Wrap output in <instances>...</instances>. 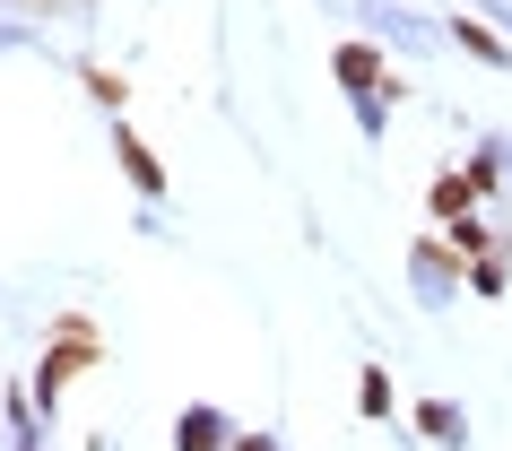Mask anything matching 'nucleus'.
I'll return each instance as SVG.
<instances>
[{"mask_svg": "<svg viewBox=\"0 0 512 451\" xmlns=\"http://www.w3.org/2000/svg\"><path fill=\"white\" fill-rule=\"evenodd\" d=\"M87 365H96V330H87V321H61V339L44 347V365H35V391H44V408H53V399L70 391Z\"/></svg>", "mask_w": 512, "mask_h": 451, "instance_id": "nucleus-1", "label": "nucleus"}, {"mask_svg": "<svg viewBox=\"0 0 512 451\" xmlns=\"http://www.w3.org/2000/svg\"><path fill=\"white\" fill-rule=\"evenodd\" d=\"M226 443V425L209 417V408H183V417H174V451H217Z\"/></svg>", "mask_w": 512, "mask_h": 451, "instance_id": "nucleus-2", "label": "nucleus"}, {"mask_svg": "<svg viewBox=\"0 0 512 451\" xmlns=\"http://www.w3.org/2000/svg\"><path fill=\"white\" fill-rule=\"evenodd\" d=\"M122 174H131V183H139V191H148V200H157V191H165V165H157V157H148V148H139V139H131V131H122Z\"/></svg>", "mask_w": 512, "mask_h": 451, "instance_id": "nucleus-3", "label": "nucleus"}, {"mask_svg": "<svg viewBox=\"0 0 512 451\" xmlns=\"http://www.w3.org/2000/svg\"><path fill=\"white\" fill-rule=\"evenodd\" d=\"M339 79L374 96V87H382V53H365V44H339Z\"/></svg>", "mask_w": 512, "mask_h": 451, "instance_id": "nucleus-4", "label": "nucleus"}, {"mask_svg": "<svg viewBox=\"0 0 512 451\" xmlns=\"http://www.w3.org/2000/svg\"><path fill=\"white\" fill-rule=\"evenodd\" d=\"M417 425H426L434 443H460V417L443 408V399H417Z\"/></svg>", "mask_w": 512, "mask_h": 451, "instance_id": "nucleus-5", "label": "nucleus"}, {"mask_svg": "<svg viewBox=\"0 0 512 451\" xmlns=\"http://www.w3.org/2000/svg\"><path fill=\"white\" fill-rule=\"evenodd\" d=\"M452 35H460V44H469V53H478V61H512L504 44H495V35L478 27V18H452Z\"/></svg>", "mask_w": 512, "mask_h": 451, "instance_id": "nucleus-6", "label": "nucleus"}, {"mask_svg": "<svg viewBox=\"0 0 512 451\" xmlns=\"http://www.w3.org/2000/svg\"><path fill=\"white\" fill-rule=\"evenodd\" d=\"M356 408H365V417H382V408H391V382H382V365H365V382H356Z\"/></svg>", "mask_w": 512, "mask_h": 451, "instance_id": "nucleus-7", "label": "nucleus"}, {"mask_svg": "<svg viewBox=\"0 0 512 451\" xmlns=\"http://www.w3.org/2000/svg\"><path fill=\"white\" fill-rule=\"evenodd\" d=\"M87 96H96V105H122L131 87H122V70H87Z\"/></svg>", "mask_w": 512, "mask_h": 451, "instance_id": "nucleus-8", "label": "nucleus"}, {"mask_svg": "<svg viewBox=\"0 0 512 451\" xmlns=\"http://www.w3.org/2000/svg\"><path fill=\"white\" fill-rule=\"evenodd\" d=\"M235 451H278V443H261V434H243V443H235Z\"/></svg>", "mask_w": 512, "mask_h": 451, "instance_id": "nucleus-9", "label": "nucleus"}]
</instances>
